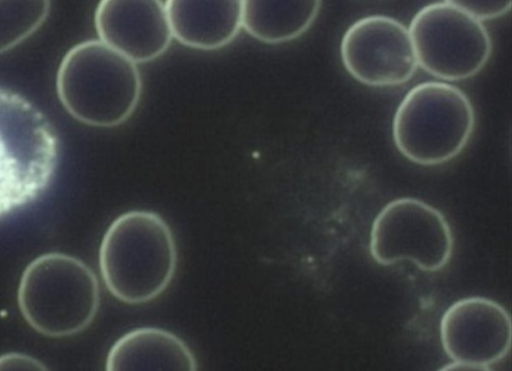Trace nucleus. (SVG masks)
Returning a JSON list of instances; mask_svg holds the SVG:
<instances>
[{
  "mask_svg": "<svg viewBox=\"0 0 512 371\" xmlns=\"http://www.w3.org/2000/svg\"><path fill=\"white\" fill-rule=\"evenodd\" d=\"M99 270L108 291L128 305L148 303L171 284L178 252L166 220L150 210H129L106 229Z\"/></svg>",
  "mask_w": 512,
  "mask_h": 371,
  "instance_id": "nucleus-1",
  "label": "nucleus"
},
{
  "mask_svg": "<svg viewBox=\"0 0 512 371\" xmlns=\"http://www.w3.org/2000/svg\"><path fill=\"white\" fill-rule=\"evenodd\" d=\"M44 370L46 366L24 354L9 353L0 356V370Z\"/></svg>",
  "mask_w": 512,
  "mask_h": 371,
  "instance_id": "nucleus-16",
  "label": "nucleus"
},
{
  "mask_svg": "<svg viewBox=\"0 0 512 371\" xmlns=\"http://www.w3.org/2000/svg\"><path fill=\"white\" fill-rule=\"evenodd\" d=\"M59 153L54 127L31 102L0 87V218L36 200Z\"/></svg>",
  "mask_w": 512,
  "mask_h": 371,
  "instance_id": "nucleus-5",
  "label": "nucleus"
},
{
  "mask_svg": "<svg viewBox=\"0 0 512 371\" xmlns=\"http://www.w3.org/2000/svg\"><path fill=\"white\" fill-rule=\"evenodd\" d=\"M453 248V233L444 214L418 198L388 202L372 223L369 251L382 266L409 260L422 271L437 272L449 263Z\"/></svg>",
  "mask_w": 512,
  "mask_h": 371,
  "instance_id": "nucleus-7",
  "label": "nucleus"
},
{
  "mask_svg": "<svg viewBox=\"0 0 512 371\" xmlns=\"http://www.w3.org/2000/svg\"><path fill=\"white\" fill-rule=\"evenodd\" d=\"M408 30L418 66L444 81L476 75L492 54V40L483 22L454 1L424 6Z\"/></svg>",
  "mask_w": 512,
  "mask_h": 371,
  "instance_id": "nucleus-6",
  "label": "nucleus"
},
{
  "mask_svg": "<svg viewBox=\"0 0 512 371\" xmlns=\"http://www.w3.org/2000/svg\"><path fill=\"white\" fill-rule=\"evenodd\" d=\"M321 1H242V27L253 38L279 44L303 35L316 20Z\"/></svg>",
  "mask_w": 512,
  "mask_h": 371,
  "instance_id": "nucleus-13",
  "label": "nucleus"
},
{
  "mask_svg": "<svg viewBox=\"0 0 512 371\" xmlns=\"http://www.w3.org/2000/svg\"><path fill=\"white\" fill-rule=\"evenodd\" d=\"M48 1H0V53L31 36L46 20Z\"/></svg>",
  "mask_w": 512,
  "mask_h": 371,
  "instance_id": "nucleus-14",
  "label": "nucleus"
},
{
  "mask_svg": "<svg viewBox=\"0 0 512 371\" xmlns=\"http://www.w3.org/2000/svg\"><path fill=\"white\" fill-rule=\"evenodd\" d=\"M94 21L99 40L135 64L157 59L173 40L165 1L103 0Z\"/></svg>",
  "mask_w": 512,
  "mask_h": 371,
  "instance_id": "nucleus-10",
  "label": "nucleus"
},
{
  "mask_svg": "<svg viewBox=\"0 0 512 371\" xmlns=\"http://www.w3.org/2000/svg\"><path fill=\"white\" fill-rule=\"evenodd\" d=\"M340 55L347 72L372 87L404 84L418 68L408 28L385 15L352 23L342 36Z\"/></svg>",
  "mask_w": 512,
  "mask_h": 371,
  "instance_id": "nucleus-9",
  "label": "nucleus"
},
{
  "mask_svg": "<svg viewBox=\"0 0 512 371\" xmlns=\"http://www.w3.org/2000/svg\"><path fill=\"white\" fill-rule=\"evenodd\" d=\"M439 333L442 348L452 361L442 370H489L510 352L511 317L500 303L469 296L444 311Z\"/></svg>",
  "mask_w": 512,
  "mask_h": 371,
  "instance_id": "nucleus-8",
  "label": "nucleus"
},
{
  "mask_svg": "<svg viewBox=\"0 0 512 371\" xmlns=\"http://www.w3.org/2000/svg\"><path fill=\"white\" fill-rule=\"evenodd\" d=\"M106 370H197L188 344L175 333L153 326L120 336L108 351Z\"/></svg>",
  "mask_w": 512,
  "mask_h": 371,
  "instance_id": "nucleus-12",
  "label": "nucleus"
},
{
  "mask_svg": "<svg viewBox=\"0 0 512 371\" xmlns=\"http://www.w3.org/2000/svg\"><path fill=\"white\" fill-rule=\"evenodd\" d=\"M479 21L495 19L510 11L512 2L508 1H454Z\"/></svg>",
  "mask_w": 512,
  "mask_h": 371,
  "instance_id": "nucleus-15",
  "label": "nucleus"
},
{
  "mask_svg": "<svg viewBox=\"0 0 512 371\" xmlns=\"http://www.w3.org/2000/svg\"><path fill=\"white\" fill-rule=\"evenodd\" d=\"M57 93L64 108L78 121L110 128L125 122L142 95L137 64L100 40L72 47L57 73Z\"/></svg>",
  "mask_w": 512,
  "mask_h": 371,
  "instance_id": "nucleus-2",
  "label": "nucleus"
},
{
  "mask_svg": "<svg viewBox=\"0 0 512 371\" xmlns=\"http://www.w3.org/2000/svg\"><path fill=\"white\" fill-rule=\"evenodd\" d=\"M475 124L474 107L459 87L426 81L412 87L399 103L392 121V137L407 160L435 166L464 150Z\"/></svg>",
  "mask_w": 512,
  "mask_h": 371,
  "instance_id": "nucleus-3",
  "label": "nucleus"
},
{
  "mask_svg": "<svg viewBox=\"0 0 512 371\" xmlns=\"http://www.w3.org/2000/svg\"><path fill=\"white\" fill-rule=\"evenodd\" d=\"M17 300L34 330L49 337H66L92 323L100 305V287L95 273L82 260L51 252L25 268Z\"/></svg>",
  "mask_w": 512,
  "mask_h": 371,
  "instance_id": "nucleus-4",
  "label": "nucleus"
},
{
  "mask_svg": "<svg viewBox=\"0 0 512 371\" xmlns=\"http://www.w3.org/2000/svg\"><path fill=\"white\" fill-rule=\"evenodd\" d=\"M173 38L198 50L230 44L242 28V1H165Z\"/></svg>",
  "mask_w": 512,
  "mask_h": 371,
  "instance_id": "nucleus-11",
  "label": "nucleus"
}]
</instances>
